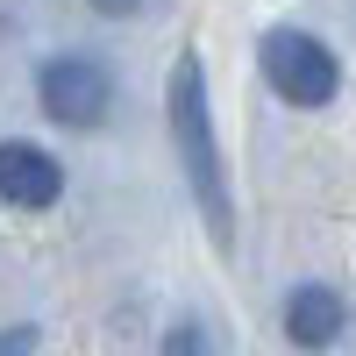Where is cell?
I'll list each match as a JSON object with an SVG mask.
<instances>
[{"mask_svg": "<svg viewBox=\"0 0 356 356\" xmlns=\"http://www.w3.org/2000/svg\"><path fill=\"white\" fill-rule=\"evenodd\" d=\"M164 114H171V143H178V164L193 178V200L207 214V235L228 243V178H221V143H214V107H207V72L193 50H178L171 86H164Z\"/></svg>", "mask_w": 356, "mask_h": 356, "instance_id": "6da1fadb", "label": "cell"}, {"mask_svg": "<svg viewBox=\"0 0 356 356\" xmlns=\"http://www.w3.org/2000/svg\"><path fill=\"white\" fill-rule=\"evenodd\" d=\"M93 8H100V15H143L150 0H93Z\"/></svg>", "mask_w": 356, "mask_h": 356, "instance_id": "8992f818", "label": "cell"}, {"mask_svg": "<svg viewBox=\"0 0 356 356\" xmlns=\"http://www.w3.org/2000/svg\"><path fill=\"white\" fill-rule=\"evenodd\" d=\"M36 93H43V114H50V122H65V129H100L114 86H107L100 65H86V57H50V65L36 72Z\"/></svg>", "mask_w": 356, "mask_h": 356, "instance_id": "3957f363", "label": "cell"}, {"mask_svg": "<svg viewBox=\"0 0 356 356\" xmlns=\"http://www.w3.org/2000/svg\"><path fill=\"white\" fill-rule=\"evenodd\" d=\"M65 193L57 157H43L36 143H0V200L8 207H50Z\"/></svg>", "mask_w": 356, "mask_h": 356, "instance_id": "277c9868", "label": "cell"}, {"mask_svg": "<svg viewBox=\"0 0 356 356\" xmlns=\"http://www.w3.org/2000/svg\"><path fill=\"white\" fill-rule=\"evenodd\" d=\"M342 300H335V292L328 285H300V292H292V300H285V335L292 342H307V349H328L335 335H342Z\"/></svg>", "mask_w": 356, "mask_h": 356, "instance_id": "5b68a950", "label": "cell"}, {"mask_svg": "<svg viewBox=\"0 0 356 356\" xmlns=\"http://www.w3.org/2000/svg\"><path fill=\"white\" fill-rule=\"evenodd\" d=\"M264 79H271V93L292 100V107H328L335 100V50L307 36V29H271L264 36Z\"/></svg>", "mask_w": 356, "mask_h": 356, "instance_id": "7a4b0ae2", "label": "cell"}]
</instances>
